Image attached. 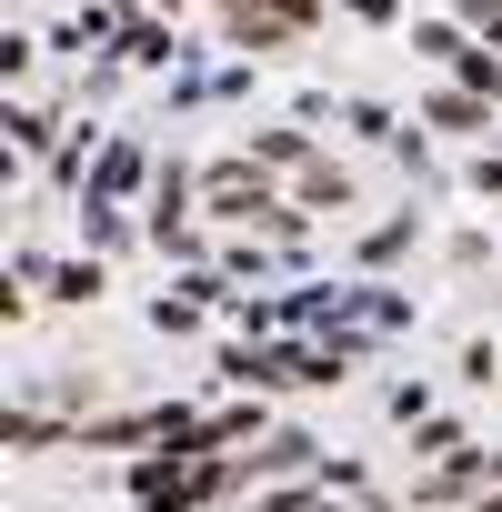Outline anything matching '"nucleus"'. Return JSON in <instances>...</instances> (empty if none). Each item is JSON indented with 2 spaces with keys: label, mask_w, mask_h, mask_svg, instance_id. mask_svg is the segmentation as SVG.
Instances as JSON below:
<instances>
[{
  "label": "nucleus",
  "mask_w": 502,
  "mask_h": 512,
  "mask_svg": "<svg viewBox=\"0 0 502 512\" xmlns=\"http://www.w3.org/2000/svg\"><path fill=\"white\" fill-rule=\"evenodd\" d=\"M462 21H472V31H492V51H502V0H462Z\"/></svg>",
  "instance_id": "nucleus-12"
},
{
  "label": "nucleus",
  "mask_w": 502,
  "mask_h": 512,
  "mask_svg": "<svg viewBox=\"0 0 502 512\" xmlns=\"http://www.w3.org/2000/svg\"><path fill=\"white\" fill-rule=\"evenodd\" d=\"M482 472H492V452H482V442H472V452H462V462H432V482H422V502H462V492H472V482H482Z\"/></svg>",
  "instance_id": "nucleus-3"
},
{
  "label": "nucleus",
  "mask_w": 502,
  "mask_h": 512,
  "mask_svg": "<svg viewBox=\"0 0 502 512\" xmlns=\"http://www.w3.org/2000/svg\"><path fill=\"white\" fill-rule=\"evenodd\" d=\"M492 101H502V91H492Z\"/></svg>",
  "instance_id": "nucleus-17"
},
{
  "label": "nucleus",
  "mask_w": 502,
  "mask_h": 512,
  "mask_svg": "<svg viewBox=\"0 0 502 512\" xmlns=\"http://www.w3.org/2000/svg\"><path fill=\"white\" fill-rule=\"evenodd\" d=\"M251 512H322L312 492H272V502H251Z\"/></svg>",
  "instance_id": "nucleus-13"
},
{
  "label": "nucleus",
  "mask_w": 502,
  "mask_h": 512,
  "mask_svg": "<svg viewBox=\"0 0 502 512\" xmlns=\"http://www.w3.org/2000/svg\"><path fill=\"white\" fill-rule=\"evenodd\" d=\"M141 171H151V161H141V141H111V151L91 161V201H121V191H141Z\"/></svg>",
  "instance_id": "nucleus-2"
},
{
  "label": "nucleus",
  "mask_w": 502,
  "mask_h": 512,
  "mask_svg": "<svg viewBox=\"0 0 502 512\" xmlns=\"http://www.w3.org/2000/svg\"><path fill=\"white\" fill-rule=\"evenodd\" d=\"M492 472H502V452H492Z\"/></svg>",
  "instance_id": "nucleus-16"
},
{
  "label": "nucleus",
  "mask_w": 502,
  "mask_h": 512,
  "mask_svg": "<svg viewBox=\"0 0 502 512\" xmlns=\"http://www.w3.org/2000/svg\"><path fill=\"white\" fill-rule=\"evenodd\" d=\"M251 472H312V432H272L251 452Z\"/></svg>",
  "instance_id": "nucleus-6"
},
{
  "label": "nucleus",
  "mask_w": 502,
  "mask_h": 512,
  "mask_svg": "<svg viewBox=\"0 0 502 512\" xmlns=\"http://www.w3.org/2000/svg\"><path fill=\"white\" fill-rule=\"evenodd\" d=\"M51 442H71L51 412H11V452H51Z\"/></svg>",
  "instance_id": "nucleus-11"
},
{
  "label": "nucleus",
  "mask_w": 502,
  "mask_h": 512,
  "mask_svg": "<svg viewBox=\"0 0 502 512\" xmlns=\"http://www.w3.org/2000/svg\"><path fill=\"white\" fill-rule=\"evenodd\" d=\"M352 11H362V21H392V11H402V0H352Z\"/></svg>",
  "instance_id": "nucleus-14"
},
{
  "label": "nucleus",
  "mask_w": 502,
  "mask_h": 512,
  "mask_svg": "<svg viewBox=\"0 0 502 512\" xmlns=\"http://www.w3.org/2000/svg\"><path fill=\"white\" fill-rule=\"evenodd\" d=\"M51 302H101V262H51Z\"/></svg>",
  "instance_id": "nucleus-10"
},
{
  "label": "nucleus",
  "mask_w": 502,
  "mask_h": 512,
  "mask_svg": "<svg viewBox=\"0 0 502 512\" xmlns=\"http://www.w3.org/2000/svg\"><path fill=\"white\" fill-rule=\"evenodd\" d=\"M472 512H502V492H492V502H472Z\"/></svg>",
  "instance_id": "nucleus-15"
},
{
  "label": "nucleus",
  "mask_w": 502,
  "mask_h": 512,
  "mask_svg": "<svg viewBox=\"0 0 502 512\" xmlns=\"http://www.w3.org/2000/svg\"><path fill=\"white\" fill-rule=\"evenodd\" d=\"M312 21H322V0H231V41H251V51H282Z\"/></svg>",
  "instance_id": "nucleus-1"
},
{
  "label": "nucleus",
  "mask_w": 502,
  "mask_h": 512,
  "mask_svg": "<svg viewBox=\"0 0 502 512\" xmlns=\"http://www.w3.org/2000/svg\"><path fill=\"white\" fill-rule=\"evenodd\" d=\"M412 231H422V221H412V211H392V221H382V231L362 241V272H382V262H392V251H412Z\"/></svg>",
  "instance_id": "nucleus-8"
},
{
  "label": "nucleus",
  "mask_w": 502,
  "mask_h": 512,
  "mask_svg": "<svg viewBox=\"0 0 502 512\" xmlns=\"http://www.w3.org/2000/svg\"><path fill=\"white\" fill-rule=\"evenodd\" d=\"M302 211H352V181H342L332 161H312V171H302Z\"/></svg>",
  "instance_id": "nucleus-7"
},
{
  "label": "nucleus",
  "mask_w": 502,
  "mask_h": 512,
  "mask_svg": "<svg viewBox=\"0 0 502 512\" xmlns=\"http://www.w3.org/2000/svg\"><path fill=\"white\" fill-rule=\"evenodd\" d=\"M432 131H492V101L482 91H432Z\"/></svg>",
  "instance_id": "nucleus-4"
},
{
  "label": "nucleus",
  "mask_w": 502,
  "mask_h": 512,
  "mask_svg": "<svg viewBox=\"0 0 502 512\" xmlns=\"http://www.w3.org/2000/svg\"><path fill=\"white\" fill-rule=\"evenodd\" d=\"M251 161H262V171H312V141H302V131H262Z\"/></svg>",
  "instance_id": "nucleus-5"
},
{
  "label": "nucleus",
  "mask_w": 502,
  "mask_h": 512,
  "mask_svg": "<svg viewBox=\"0 0 502 512\" xmlns=\"http://www.w3.org/2000/svg\"><path fill=\"white\" fill-rule=\"evenodd\" d=\"M412 51H432V61H452V71L472 61V41H462V21H422V31H412Z\"/></svg>",
  "instance_id": "nucleus-9"
}]
</instances>
